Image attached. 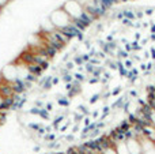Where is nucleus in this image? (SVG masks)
Returning a JSON list of instances; mask_svg holds the SVG:
<instances>
[{
    "label": "nucleus",
    "instance_id": "f257e3e1",
    "mask_svg": "<svg viewBox=\"0 0 155 154\" xmlns=\"http://www.w3.org/2000/svg\"><path fill=\"white\" fill-rule=\"evenodd\" d=\"M48 18H49V21L52 22V25L54 26V29H60V30L64 29V27H67L68 25L72 23L71 16L68 15V14L65 12L61 7L53 10L51 14H49Z\"/></svg>",
    "mask_w": 155,
    "mask_h": 154
},
{
    "label": "nucleus",
    "instance_id": "f03ea898",
    "mask_svg": "<svg viewBox=\"0 0 155 154\" xmlns=\"http://www.w3.org/2000/svg\"><path fill=\"white\" fill-rule=\"evenodd\" d=\"M61 8L71 16V19H80L84 12V8L78 0H65L61 4Z\"/></svg>",
    "mask_w": 155,
    "mask_h": 154
},
{
    "label": "nucleus",
    "instance_id": "7ed1b4c3",
    "mask_svg": "<svg viewBox=\"0 0 155 154\" xmlns=\"http://www.w3.org/2000/svg\"><path fill=\"white\" fill-rule=\"evenodd\" d=\"M18 78V70H16V65L14 64H8L3 68L2 71V79L7 82H14Z\"/></svg>",
    "mask_w": 155,
    "mask_h": 154
},
{
    "label": "nucleus",
    "instance_id": "20e7f679",
    "mask_svg": "<svg viewBox=\"0 0 155 154\" xmlns=\"http://www.w3.org/2000/svg\"><path fill=\"white\" fill-rule=\"evenodd\" d=\"M125 142H127V146H128L129 154H144L142 149V145H140L137 138H128Z\"/></svg>",
    "mask_w": 155,
    "mask_h": 154
},
{
    "label": "nucleus",
    "instance_id": "39448f33",
    "mask_svg": "<svg viewBox=\"0 0 155 154\" xmlns=\"http://www.w3.org/2000/svg\"><path fill=\"white\" fill-rule=\"evenodd\" d=\"M0 95H3V97H11V95H14L11 82H7L4 79L0 81Z\"/></svg>",
    "mask_w": 155,
    "mask_h": 154
},
{
    "label": "nucleus",
    "instance_id": "423d86ee",
    "mask_svg": "<svg viewBox=\"0 0 155 154\" xmlns=\"http://www.w3.org/2000/svg\"><path fill=\"white\" fill-rule=\"evenodd\" d=\"M143 135H146L148 139L155 142V127L153 124H147L143 127Z\"/></svg>",
    "mask_w": 155,
    "mask_h": 154
},
{
    "label": "nucleus",
    "instance_id": "0eeeda50",
    "mask_svg": "<svg viewBox=\"0 0 155 154\" xmlns=\"http://www.w3.org/2000/svg\"><path fill=\"white\" fill-rule=\"evenodd\" d=\"M26 65H27V70H29V72H31V74H34V75H37L38 78H40V76H42L44 70L41 68V65L35 64V63H30V64H26Z\"/></svg>",
    "mask_w": 155,
    "mask_h": 154
},
{
    "label": "nucleus",
    "instance_id": "6e6552de",
    "mask_svg": "<svg viewBox=\"0 0 155 154\" xmlns=\"http://www.w3.org/2000/svg\"><path fill=\"white\" fill-rule=\"evenodd\" d=\"M114 147L117 150V154H129V150H128L125 141H120L117 143H114Z\"/></svg>",
    "mask_w": 155,
    "mask_h": 154
},
{
    "label": "nucleus",
    "instance_id": "1a4fd4ad",
    "mask_svg": "<svg viewBox=\"0 0 155 154\" xmlns=\"http://www.w3.org/2000/svg\"><path fill=\"white\" fill-rule=\"evenodd\" d=\"M12 104H14V97H12V95H11V97H4V101H3L2 106H0V111H3V112L11 111Z\"/></svg>",
    "mask_w": 155,
    "mask_h": 154
},
{
    "label": "nucleus",
    "instance_id": "9d476101",
    "mask_svg": "<svg viewBox=\"0 0 155 154\" xmlns=\"http://www.w3.org/2000/svg\"><path fill=\"white\" fill-rule=\"evenodd\" d=\"M38 116H40L41 119H44V120H51V112H49L48 109H45V108H41L40 115H38Z\"/></svg>",
    "mask_w": 155,
    "mask_h": 154
},
{
    "label": "nucleus",
    "instance_id": "9b49d317",
    "mask_svg": "<svg viewBox=\"0 0 155 154\" xmlns=\"http://www.w3.org/2000/svg\"><path fill=\"white\" fill-rule=\"evenodd\" d=\"M61 81L65 82V83H71V82L74 81V75L71 74V71L67 74H64V75H61Z\"/></svg>",
    "mask_w": 155,
    "mask_h": 154
},
{
    "label": "nucleus",
    "instance_id": "f8f14e48",
    "mask_svg": "<svg viewBox=\"0 0 155 154\" xmlns=\"http://www.w3.org/2000/svg\"><path fill=\"white\" fill-rule=\"evenodd\" d=\"M102 154H117V150H116L114 146H109L102 152Z\"/></svg>",
    "mask_w": 155,
    "mask_h": 154
},
{
    "label": "nucleus",
    "instance_id": "ddd939ff",
    "mask_svg": "<svg viewBox=\"0 0 155 154\" xmlns=\"http://www.w3.org/2000/svg\"><path fill=\"white\" fill-rule=\"evenodd\" d=\"M33 105H34V106H38V108H44V106H45V104H44L42 98H37V100H34Z\"/></svg>",
    "mask_w": 155,
    "mask_h": 154
},
{
    "label": "nucleus",
    "instance_id": "4468645a",
    "mask_svg": "<svg viewBox=\"0 0 155 154\" xmlns=\"http://www.w3.org/2000/svg\"><path fill=\"white\" fill-rule=\"evenodd\" d=\"M10 3H11V0H0V8H2V10L3 8H5Z\"/></svg>",
    "mask_w": 155,
    "mask_h": 154
},
{
    "label": "nucleus",
    "instance_id": "2eb2a0df",
    "mask_svg": "<svg viewBox=\"0 0 155 154\" xmlns=\"http://www.w3.org/2000/svg\"><path fill=\"white\" fill-rule=\"evenodd\" d=\"M150 122H151V124L155 127V109H153V112L150 113Z\"/></svg>",
    "mask_w": 155,
    "mask_h": 154
},
{
    "label": "nucleus",
    "instance_id": "dca6fc26",
    "mask_svg": "<svg viewBox=\"0 0 155 154\" xmlns=\"http://www.w3.org/2000/svg\"><path fill=\"white\" fill-rule=\"evenodd\" d=\"M44 108H45V109H48L49 112H52V111H53V104H52V102H46Z\"/></svg>",
    "mask_w": 155,
    "mask_h": 154
},
{
    "label": "nucleus",
    "instance_id": "f3484780",
    "mask_svg": "<svg viewBox=\"0 0 155 154\" xmlns=\"http://www.w3.org/2000/svg\"><path fill=\"white\" fill-rule=\"evenodd\" d=\"M40 150H41V146H40V145H35V146L33 147V152H34V153L40 152Z\"/></svg>",
    "mask_w": 155,
    "mask_h": 154
},
{
    "label": "nucleus",
    "instance_id": "a211bd4d",
    "mask_svg": "<svg viewBox=\"0 0 155 154\" xmlns=\"http://www.w3.org/2000/svg\"><path fill=\"white\" fill-rule=\"evenodd\" d=\"M3 101H4V97H3V95H0V106H2Z\"/></svg>",
    "mask_w": 155,
    "mask_h": 154
},
{
    "label": "nucleus",
    "instance_id": "6ab92c4d",
    "mask_svg": "<svg viewBox=\"0 0 155 154\" xmlns=\"http://www.w3.org/2000/svg\"><path fill=\"white\" fill-rule=\"evenodd\" d=\"M45 154H54L53 152H51V153H45Z\"/></svg>",
    "mask_w": 155,
    "mask_h": 154
},
{
    "label": "nucleus",
    "instance_id": "aec40b11",
    "mask_svg": "<svg viewBox=\"0 0 155 154\" xmlns=\"http://www.w3.org/2000/svg\"><path fill=\"white\" fill-rule=\"evenodd\" d=\"M0 15H2V8H0Z\"/></svg>",
    "mask_w": 155,
    "mask_h": 154
}]
</instances>
